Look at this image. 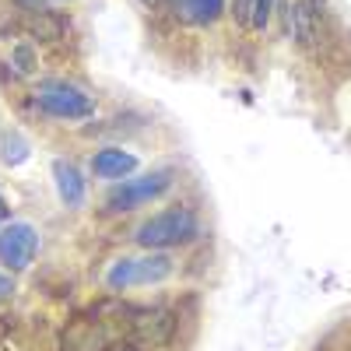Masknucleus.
<instances>
[{"label":"nucleus","instance_id":"18","mask_svg":"<svg viewBox=\"0 0 351 351\" xmlns=\"http://www.w3.org/2000/svg\"><path fill=\"white\" fill-rule=\"evenodd\" d=\"M0 218H8V204H4V197H0Z\"/></svg>","mask_w":351,"mask_h":351},{"label":"nucleus","instance_id":"1","mask_svg":"<svg viewBox=\"0 0 351 351\" xmlns=\"http://www.w3.org/2000/svg\"><path fill=\"white\" fill-rule=\"evenodd\" d=\"M200 236V221L190 208H165L144 221L134 239L144 250H172V246H186Z\"/></svg>","mask_w":351,"mask_h":351},{"label":"nucleus","instance_id":"11","mask_svg":"<svg viewBox=\"0 0 351 351\" xmlns=\"http://www.w3.org/2000/svg\"><path fill=\"white\" fill-rule=\"evenodd\" d=\"M28 155H32V148H28V137L21 130L0 134V162L4 165H21V162H28Z\"/></svg>","mask_w":351,"mask_h":351},{"label":"nucleus","instance_id":"2","mask_svg":"<svg viewBox=\"0 0 351 351\" xmlns=\"http://www.w3.org/2000/svg\"><path fill=\"white\" fill-rule=\"evenodd\" d=\"M172 183H176L172 169H158V172H148V176H130V180H120L109 190L106 204H109V211H134V208H144V204L158 200L162 193H169Z\"/></svg>","mask_w":351,"mask_h":351},{"label":"nucleus","instance_id":"4","mask_svg":"<svg viewBox=\"0 0 351 351\" xmlns=\"http://www.w3.org/2000/svg\"><path fill=\"white\" fill-rule=\"evenodd\" d=\"M36 106L53 120H88L95 112V99L71 84H46L36 95Z\"/></svg>","mask_w":351,"mask_h":351},{"label":"nucleus","instance_id":"3","mask_svg":"<svg viewBox=\"0 0 351 351\" xmlns=\"http://www.w3.org/2000/svg\"><path fill=\"white\" fill-rule=\"evenodd\" d=\"M39 253V228L32 221H4L0 228V260L8 271H28Z\"/></svg>","mask_w":351,"mask_h":351},{"label":"nucleus","instance_id":"8","mask_svg":"<svg viewBox=\"0 0 351 351\" xmlns=\"http://www.w3.org/2000/svg\"><path fill=\"white\" fill-rule=\"evenodd\" d=\"M172 274V256L165 250H148L144 256H134V285H158Z\"/></svg>","mask_w":351,"mask_h":351},{"label":"nucleus","instance_id":"10","mask_svg":"<svg viewBox=\"0 0 351 351\" xmlns=\"http://www.w3.org/2000/svg\"><path fill=\"white\" fill-rule=\"evenodd\" d=\"M291 39L299 46L316 43V8L309 0H295V4H291Z\"/></svg>","mask_w":351,"mask_h":351},{"label":"nucleus","instance_id":"13","mask_svg":"<svg viewBox=\"0 0 351 351\" xmlns=\"http://www.w3.org/2000/svg\"><path fill=\"white\" fill-rule=\"evenodd\" d=\"M64 18H56V14H49V11H39V14H32V25H28V32L32 36H39V39H60L64 36Z\"/></svg>","mask_w":351,"mask_h":351},{"label":"nucleus","instance_id":"15","mask_svg":"<svg viewBox=\"0 0 351 351\" xmlns=\"http://www.w3.org/2000/svg\"><path fill=\"white\" fill-rule=\"evenodd\" d=\"M14 8H21V11H28V14H39V11L49 8V0H14Z\"/></svg>","mask_w":351,"mask_h":351},{"label":"nucleus","instance_id":"14","mask_svg":"<svg viewBox=\"0 0 351 351\" xmlns=\"http://www.w3.org/2000/svg\"><path fill=\"white\" fill-rule=\"evenodd\" d=\"M278 0H250V28L253 32H263L271 25V11Z\"/></svg>","mask_w":351,"mask_h":351},{"label":"nucleus","instance_id":"20","mask_svg":"<svg viewBox=\"0 0 351 351\" xmlns=\"http://www.w3.org/2000/svg\"><path fill=\"white\" fill-rule=\"evenodd\" d=\"M120 351H137V348H120Z\"/></svg>","mask_w":351,"mask_h":351},{"label":"nucleus","instance_id":"16","mask_svg":"<svg viewBox=\"0 0 351 351\" xmlns=\"http://www.w3.org/2000/svg\"><path fill=\"white\" fill-rule=\"evenodd\" d=\"M232 11H236L239 25H246V28H250V0H236V4H232Z\"/></svg>","mask_w":351,"mask_h":351},{"label":"nucleus","instance_id":"5","mask_svg":"<svg viewBox=\"0 0 351 351\" xmlns=\"http://www.w3.org/2000/svg\"><path fill=\"white\" fill-rule=\"evenodd\" d=\"M176 334V313L172 309H141L134 316V337L148 348L169 344Z\"/></svg>","mask_w":351,"mask_h":351},{"label":"nucleus","instance_id":"17","mask_svg":"<svg viewBox=\"0 0 351 351\" xmlns=\"http://www.w3.org/2000/svg\"><path fill=\"white\" fill-rule=\"evenodd\" d=\"M14 295V281L4 274V271H0V302H4V299H11Z\"/></svg>","mask_w":351,"mask_h":351},{"label":"nucleus","instance_id":"7","mask_svg":"<svg viewBox=\"0 0 351 351\" xmlns=\"http://www.w3.org/2000/svg\"><path fill=\"white\" fill-rule=\"evenodd\" d=\"M53 183H56V193H60V200L67 204V208H84L88 183H84V172L71 158L53 162Z\"/></svg>","mask_w":351,"mask_h":351},{"label":"nucleus","instance_id":"12","mask_svg":"<svg viewBox=\"0 0 351 351\" xmlns=\"http://www.w3.org/2000/svg\"><path fill=\"white\" fill-rule=\"evenodd\" d=\"M11 67H14L18 77H32V74H36V67H39L36 39H21V43H14V49H11Z\"/></svg>","mask_w":351,"mask_h":351},{"label":"nucleus","instance_id":"6","mask_svg":"<svg viewBox=\"0 0 351 351\" xmlns=\"http://www.w3.org/2000/svg\"><path fill=\"white\" fill-rule=\"evenodd\" d=\"M137 155L120 148V144H109V148H99L92 155V172L99 176V180H109V183H120L123 176H134L137 172Z\"/></svg>","mask_w":351,"mask_h":351},{"label":"nucleus","instance_id":"9","mask_svg":"<svg viewBox=\"0 0 351 351\" xmlns=\"http://www.w3.org/2000/svg\"><path fill=\"white\" fill-rule=\"evenodd\" d=\"M169 4L190 25H215L225 14V0H169Z\"/></svg>","mask_w":351,"mask_h":351},{"label":"nucleus","instance_id":"19","mask_svg":"<svg viewBox=\"0 0 351 351\" xmlns=\"http://www.w3.org/2000/svg\"><path fill=\"white\" fill-rule=\"evenodd\" d=\"M141 4H148V8H155V4H158V0H141Z\"/></svg>","mask_w":351,"mask_h":351}]
</instances>
